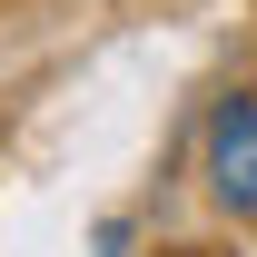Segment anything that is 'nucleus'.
<instances>
[]
</instances>
